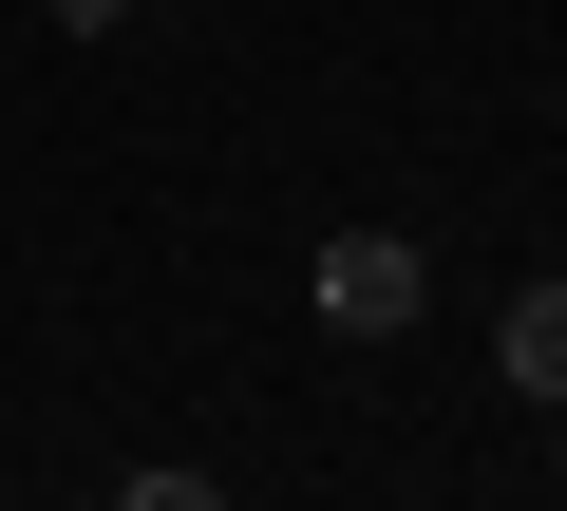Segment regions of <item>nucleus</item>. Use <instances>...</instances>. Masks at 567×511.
<instances>
[{
    "instance_id": "nucleus-1",
    "label": "nucleus",
    "mask_w": 567,
    "mask_h": 511,
    "mask_svg": "<svg viewBox=\"0 0 567 511\" xmlns=\"http://www.w3.org/2000/svg\"><path fill=\"white\" fill-rule=\"evenodd\" d=\"M303 304H322L341 341H398V323L435 304V266H416V227H322V266H303Z\"/></svg>"
},
{
    "instance_id": "nucleus-2",
    "label": "nucleus",
    "mask_w": 567,
    "mask_h": 511,
    "mask_svg": "<svg viewBox=\"0 0 567 511\" xmlns=\"http://www.w3.org/2000/svg\"><path fill=\"white\" fill-rule=\"evenodd\" d=\"M492 360H511V398L548 417V398H567V285H511V323H492Z\"/></svg>"
},
{
    "instance_id": "nucleus-3",
    "label": "nucleus",
    "mask_w": 567,
    "mask_h": 511,
    "mask_svg": "<svg viewBox=\"0 0 567 511\" xmlns=\"http://www.w3.org/2000/svg\"><path fill=\"white\" fill-rule=\"evenodd\" d=\"M39 20H58V39H114V20H152V0H39Z\"/></svg>"
},
{
    "instance_id": "nucleus-4",
    "label": "nucleus",
    "mask_w": 567,
    "mask_h": 511,
    "mask_svg": "<svg viewBox=\"0 0 567 511\" xmlns=\"http://www.w3.org/2000/svg\"><path fill=\"white\" fill-rule=\"evenodd\" d=\"M548 473H567V398H548Z\"/></svg>"
}]
</instances>
